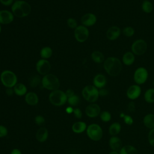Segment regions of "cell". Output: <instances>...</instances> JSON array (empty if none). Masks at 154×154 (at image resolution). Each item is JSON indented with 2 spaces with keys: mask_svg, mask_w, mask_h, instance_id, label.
Returning a JSON list of instances; mask_svg holds the SVG:
<instances>
[{
  "mask_svg": "<svg viewBox=\"0 0 154 154\" xmlns=\"http://www.w3.org/2000/svg\"><path fill=\"white\" fill-rule=\"evenodd\" d=\"M127 109L131 112H134L135 111V103L134 101L131 100L130 102L128 103L127 105Z\"/></svg>",
  "mask_w": 154,
  "mask_h": 154,
  "instance_id": "cell-40",
  "label": "cell"
},
{
  "mask_svg": "<svg viewBox=\"0 0 154 154\" xmlns=\"http://www.w3.org/2000/svg\"><path fill=\"white\" fill-rule=\"evenodd\" d=\"M34 122L37 125L40 126V125H42L43 123H45V118L42 116L37 115L34 118Z\"/></svg>",
  "mask_w": 154,
  "mask_h": 154,
  "instance_id": "cell-38",
  "label": "cell"
},
{
  "mask_svg": "<svg viewBox=\"0 0 154 154\" xmlns=\"http://www.w3.org/2000/svg\"><path fill=\"white\" fill-rule=\"evenodd\" d=\"M108 154H119V152H117V151L111 150Z\"/></svg>",
  "mask_w": 154,
  "mask_h": 154,
  "instance_id": "cell-48",
  "label": "cell"
},
{
  "mask_svg": "<svg viewBox=\"0 0 154 154\" xmlns=\"http://www.w3.org/2000/svg\"><path fill=\"white\" fill-rule=\"evenodd\" d=\"M126 96L131 100L138 99L141 94V88L139 85L133 84L130 85L126 90Z\"/></svg>",
  "mask_w": 154,
  "mask_h": 154,
  "instance_id": "cell-11",
  "label": "cell"
},
{
  "mask_svg": "<svg viewBox=\"0 0 154 154\" xmlns=\"http://www.w3.org/2000/svg\"><path fill=\"white\" fill-rule=\"evenodd\" d=\"M48 131L46 128L42 127L39 128L35 134V138L39 142L43 143L47 140L48 138Z\"/></svg>",
  "mask_w": 154,
  "mask_h": 154,
  "instance_id": "cell-19",
  "label": "cell"
},
{
  "mask_svg": "<svg viewBox=\"0 0 154 154\" xmlns=\"http://www.w3.org/2000/svg\"><path fill=\"white\" fill-rule=\"evenodd\" d=\"M82 96L87 102L94 103L99 97V89L93 85H87L82 90Z\"/></svg>",
  "mask_w": 154,
  "mask_h": 154,
  "instance_id": "cell-4",
  "label": "cell"
},
{
  "mask_svg": "<svg viewBox=\"0 0 154 154\" xmlns=\"http://www.w3.org/2000/svg\"><path fill=\"white\" fill-rule=\"evenodd\" d=\"M122 32L125 36L127 37H131L135 34V29L132 26H127L123 29Z\"/></svg>",
  "mask_w": 154,
  "mask_h": 154,
  "instance_id": "cell-32",
  "label": "cell"
},
{
  "mask_svg": "<svg viewBox=\"0 0 154 154\" xmlns=\"http://www.w3.org/2000/svg\"><path fill=\"white\" fill-rule=\"evenodd\" d=\"M141 9L143 12L149 14L152 12L153 5L149 0H144L141 4Z\"/></svg>",
  "mask_w": 154,
  "mask_h": 154,
  "instance_id": "cell-29",
  "label": "cell"
},
{
  "mask_svg": "<svg viewBox=\"0 0 154 154\" xmlns=\"http://www.w3.org/2000/svg\"><path fill=\"white\" fill-rule=\"evenodd\" d=\"M149 77L147 70L144 67H139L135 69L133 75L134 82L137 85H142L144 84Z\"/></svg>",
  "mask_w": 154,
  "mask_h": 154,
  "instance_id": "cell-8",
  "label": "cell"
},
{
  "mask_svg": "<svg viewBox=\"0 0 154 154\" xmlns=\"http://www.w3.org/2000/svg\"><path fill=\"white\" fill-rule=\"evenodd\" d=\"M51 68L50 63L45 60L41 59L38 60L36 64V70L38 73L42 75H46L48 74Z\"/></svg>",
  "mask_w": 154,
  "mask_h": 154,
  "instance_id": "cell-12",
  "label": "cell"
},
{
  "mask_svg": "<svg viewBox=\"0 0 154 154\" xmlns=\"http://www.w3.org/2000/svg\"><path fill=\"white\" fill-rule=\"evenodd\" d=\"M13 14L8 10H0V23L8 24L13 21Z\"/></svg>",
  "mask_w": 154,
  "mask_h": 154,
  "instance_id": "cell-18",
  "label": "cell"
},
{
  "mask_svg": "<svg viewBox=\"0 0 154 154\" xmlns=\"http://www.w3.org/2000/svg\"><path fill=\"white\" fill-rule=\"evenodd\" d=\"M103 69L106 73L112 77L119 76L122 70V63L115 57H109L103 62Z\"/></svg>",
  "mask_w": 154,
  "mask_h": 154,
  "instance_id": "cell-1",
  "label": "cell"
},
{
  "mask_svg": "<svg viewBox=\"0 0 154 154\" xmlns=\"http://www.w3.org/2000/svg\"><path fill=\"white\" fill-rule=\"evenodd\" d=\"M2 84L7 88H12L17 84V76L12 71L7 70L3 71L0 76Z\"/></svg>",
  "mask_w": 154,
  "mask_h": 154,
  "instance_id": "cell-7",
  "label": "cell"
},
{
  "mask_svg": "<svg viewBox=\"0 0 154 154\" xmlns=\"http://www.w3.org/2000/svg\"><path fill=\"white\" fill-rule=\"evenodd\" d=\"M66 111L67 113L68 114H71V113H73V108L72 107V106H68L66 108Z\"/></svg>",
  "mask_w": 154,
  "mask_h": 154,
  "instance_id": "cell-47",
  "label": "cell"
},
{
  "mask_svg": "<svg viewBox=\"0 0 154 154\" xmlns=\"http://www.w3.org/2000/svg\"><path fill=\"white\" fill-rule=\"evenodd\" d=\"M66 96H67V97L69 98V97H70L72 96H73V95H75V93H74V91L72 89H68L66 90V91L65 92Z\"/></svg>",
  "mask_w": 154,
  "mask_h": 154,
  "instance_id": "cell-44",
  "label": "cell"
},
{
  "mask_svg": "<svg viewBox=\"0 0 154 154\" xmlns=\"http://www.w3.org/2000/svg\"><path fill=\"white\" fill-rule=\"evenodd\" d=\"M99 117L103 122L107 123L111 120L112 116L108 111H103L100 112L99 114Z\"/></svg>",
  "mask_w": 154,
  "mask_h": 154,
  "instance_id": "cell-31",
  "label": "cell"
},
{
  "mask_svg": "<svg viewBox=\"0 0 154 154\" xmlns=\"http://www.w3.org/2000/svg\"><path fill=\"white\" fill-rule=\"evenodd\" d=\"M74 35L76 40L78 42L82 43L85 42L88 38L89 31L86 26L84 25H79L75 29Z\"/></svg>",
  "mask_w": 154,
  "mask_h": 154,
  "instance_id": "cell-10",
  "label": "cell"
},
{
  "mask_svg": "<svg viewBox=\"0 0 154 154\" xmlns=\"http://www.w3.org/2000/svg\"><path fill=\"white\" fill-rule=\"evenodd\" d=\"M147 49L146 42L142 39L138 38L135 40L131 45V52L135 55H142L145 54Z\"/></svg>",
  "mask_w": 154,
  "mask_h": 154,
  "instance_id": "cell-9",
  "label": "cell"
},
{
  "mask_svg": "<svg viewBox=\"0 0 154 154\" xmlns=\"http://www.w3.org/2000/svg\"><path fill=\"white\" fill-rule=\"evenodd\" d=\"M1 26H0V33H1Z\"/></svg>",
  "mask_w": 154,
  "mask_h": 154,
  "instance_id": "cell-51",
  "label": "cell"
},
{
  "mask_svg": "<svg viewBox=\"0 0 154 154\" xmlns=\"http://www.w3.org/2000/svg\"><path fill=\"white\" fill-rule=\"evenodd\" d=\"M67 24L68 26L70 28L75 29L78 26V23L76 20L73 18H69L67 20Z\"/></svg>",
  "mask_w": 154,
  "mask_h": 154,
  "instance_id": "cell-37",
  "label": "cell"
},
{
  "mask_svg": "<svg viewBox=\"0 0 154 154\" xmlns=\"http://www.w3.org/2000/svg\"><path fill=\"white\" fill-rule=\"evenodd\" d=\"M12 13L17 17H24L31 11V5L26 1L18 0L15 1L11 7Z\"/></svg>",
  "mask_w": 154,
  "mask_h": 154,
  "instance_id": "cell-2",
  "label": "cell"
},
{
  "mask_svg": "<svg viewBox=\"0 0 154 154\" xmlns=\"http://www.w3.org/2000/svg\"><path fill=\"white\" fill-rule=\"evenodd\" d=\"M87 124L82 121H78L73 124L72 126V131L76 134H81L86 131Z\"/></svg>",
  "mask_w": 154,
  "mask_h": 154,
  "instance_id": "cell-23",
  "label": "cell"
},
{
  "mask_svg": "<svg viewBox=\"0 0 154 154\" xmlns=\"http://www.w3.org/2000/svg\"><path fill=\"white\" fill-rule=\"evenodd\" d=\"M13 0H0V2L5 6H8L12 4Z\"/></svg>",
  "mask_w": 154,
  "mask_h": 154,
  "instance_id": "cell-43",
  "label": "cell"
},
{
  "mask_svg": "<svg viewBox=\"0 0 154 154\" xmlns=\"http://www.w3.org/2000/svg\"><path fill=\"white\" fill-rule=\"evenodd\" d=\"M147 139L149 144L154 147V128L150 129L148 133Z\"/></svg>",
  "mask_w": 154,
  "mask_h": 154,
  "instance_id": "cell-35",
  "label": "cell"
},
{
  "mask_svg": "<svg viewBox=\"0 0 154 154\" xmlns=\"http://www.w3.org/2000/svg\"><path fill=\"white\" fill-rule=\"evenodd\" d=\"M7 134H8L7 128L3 125H0V138L4 137L7 136Z\"/></svg>",
  "mask_w": 154,
  "mask_h": 154,
  "instance_id": "cell-39",
  "label": "cell"
},
{
  "mask_svg": "<svg viewBox=\"0 0 154 154\" xmlns=\"http://www.w3.org/2000/svg\"><path fill=\"white\" fill-rule=\"evenodd\" d=\"M97 21V17L95 14L88 13L83 15L81 17V23L85 26H91L94 25Z\"/></svg>",
  "mask_w": 154,
  "mask_h": 154,
  "instance_id": "cell-16",
  "label": "cell"
},
{
  "mask_svg": "<svg viewBox=\"0 0 154 154\" xmlns=\"http://www.w3.org/2000/svg\"><path fill=\"white\" fill-rule=\"evenodd\" d=\"M79 97L78 96L75 94L73 96L67 98V103L70 105V106H77L79 103Z\"/></svg>",
  "mask_w": 154,
  "mask_h": 154,
  "instance_id": "cell-33",
  "label": "cell"
},
{
  "mask_svg": "<svg viewBox=\"0 0 154 154\" xmlns=\"http://www.w3.org/2000/svg\"><path fill=\"white\" fill-rule=\"evenodd\" d=\"M25 100L27 104L34 106L38 102V97L34 92H28L25 95Z\"/></svg>",
  "mask_w": 154,
  "mask_h": 154,
  "instance_id": "cell-20",
  "label": "cell"
},
{
  "mask_svg": "<svg viewBox=\"0 0 154 154\" xmlns=\"http://www.w3.org/2000/svg\"><path fill=\"white\" fill-rule=\"evenodd\" d=\"M121 32L122 31L118 26L113 25L110 26L106 31V37L109 40L114 41L120 37Z\"/></svg>",
  "mask_w": 154,
  "mask_h": 154,
  "instance_id": "cell-14",
  "label": "cell"
},
{
  "mask_svg": "<svg viewBox=\"0 0 154 154\" xmlns=\"http://www.w3.org/2000/svg\"><path fill=\"white\" fill-rule=\"evenodd\" d=\"M14 93V90L12 89V88H7L6 90V94L8 96H11Z\"/></svg>",
  "mask_w": 154,
  "mask_h": 154,
  "instance_id": "cell-45",
  "label": "cell"
},
{
  "mask_svg": "<svg viewBox=\"0 0 154 154\" xmlns=\"http://www.w3.org/2000/svg\"><path fill=\"white\" fill-rule=\"evenodd\" d=\"M125 115V114L124 112H121V113L120 114V117L122 118V119H123V117H124Z\"/></svg>",
  "mask_w": 154,
  "mask_h": 154,
  "instance_id": "cell-49",
  "label": "cell"
},
{
  "mask_svg": "<svg viewBox=\"0 0 154 154\" xmlns=\"http://www.w3.org/2000/svg\"><path fill=\"white\" fill-rule=\"evenodd\" d=\"M108 94H109V91H108V90H106V89H105V88H104L99 89V96H102V97L106 96H107Z\"/></svg>",
  "mask_w": 154,
  "mask_h": 154,
  "instance_id": "cell-42",
  "label": "cell"
},
{
  "mask_svg": "<svg viewBox=\"0 0 154 154\" xmlns=\"http://www.w3.org/2000/svg\"><path fill=\"white\" fill-rule=\"evenodd\" d=\"M49 100L53 105L60 106L67 102V97L65 92L58 89L51 92L49 96Z\"/></svg>",
  "mask_w": 154,
  "mask_h": 154,
  "instance_id": "cell-3",
  "label": "cell"
},
{
  "mask_svg": "<svg viewBox=\"0 0 154 154\" xmlns=\"http://www.w3.org/2000/svg\"><path fill=\"white\" fill-rule=\"evenodd\" d=\"M73 113L75 117L77 119H81L82 116V112L81 110L78 108H76L73 109Z\"/></svg>",
  "mask_w": 154,
  "mask_h": 154,
  "instance_id": "cell-41",
  "label": "cell"
},
{
  "mask_svg": "<svg viewBox=\"0 0 154 154\" xmlns=\"http://www.w3.org/2000/svg\"><path fill=\"white\" fill-rule=\"evenodd\" d=\"M144 99L148 103H154V88H148L145 91Z\"/></svg>",
  "mask_w": 154,
  "mask_h": 154,
  "instance_id": "cell-28",
  "label": "cell"
},
{
  "mask_svg": "<svg viewBox=\"0 0 154 154\" xmlns=\"http://www.w3.org/2000/svg\"><path fill=\"white\" fill-rule=\"evenodd\" d=\"M123 120L124 123L128 126H131L134 123V119L133 118L129 116V114H125L123 117Z\"/></svg>",
  "mask_w": 154,
  "mask_h": 154,
  "instance_id": "cell-36",
  "label": "cell"
},
{
  "mask_svg": "<svg viewBox=\"0 0 154 154\" xmlns=\"http://www.w3.org/2000/svg\"><path fill=\"white\" fill-rule=\"evenodd\" d=\"M14 93L19 96H24L27 93V88L22 83H17L13 88Z\"/></svg>",
  "mask_w": 154,
  "mask_h": 154,
  "instance_id": "cell-26",
  "label": "cell"
},
{
  "mask_svg": "<svg viewBox=\"0 0 154 154\" xmlns=\"http://www.w3.org/2000/svg\"><path fill=\"white\" fill-rule=\"evenodd\" d=\"M40 78L39 76H32L29 79V85L32 87H35L40 83Z\"/></svg>",
  "mask_w": 154,
  "mask_h": 154,
  "instance_id": "cell-34",
  "label": "cell"
},
{
  "mask_svg": "<svg viewBox=\"0 0 154 154\" xmlns=\"http://www.w3.org/2000/svg\"><path fill=\"white\" fill-rule=\"evenodd\" d=\"M43 87L48 90H56L60 87V83L58 78L53 74L48 73L43 76L42 79Z\"/></svg>",
  "mask_w": 154,
  "mask_h": 154,
  "instance_id": "cell-5",
  "label": "cell"
},
{
  "mask_svg": "<svg viewBox=\"0 0 154 154\" xmlns=\"http://www.w3.org/2000/svg\"><path fill=\"white\" fill-rule=\"evenodd\" d=\"M106 76L101 73L97 74L93 78V85L97 88L100 89L104 88L106 84Z\"/></svg>",
  "mask_w": 154,
  "mask_h": 154,
  "instance_id": "cell-17",
  "label": "cell"
},
{
  "mask_svg": "<svg viewBox=\"0 0 154 154\" xmlns=\"http://www.w3.org/2000/svg\"><path fill=\"white\" fill-rule=\"evenodd\" d=\"M91 59L92 60L96 63H102L105 61V56L101 52L99 51H94L91 54Z\"/></svg>",
  "mask_w": 154,
  "mask_h": 154,
  "instance_id": "cell-27",
  "label": "cell"
},
{
  "mask_svg": "<svg viewBox=\"0 0 154 154\" xmlns=\"http://www.w3.org/2000/svg\"><path fill=\"white\" fill-rule=\"evenodd\" d=\"M135 55L130 51L125 52L122 57V63L127 66H129L133 64L135 62Z\"/></svg>",
  "mask_w": 154,
  "mask_h": 154,
  "instance_id": "cell-22",
  "label": "cell"
},
{
  "mask_svg": "<svg viewBox=\"0 0 154 154\" xmlns=\"http://www.w3.org/2000/svg\"><path fill=\"white\" fill-rule=\"evenodd\" d=\"M10 154H22V152L18 149H14L11 150Z\"/></svg>",
  "mask_w": 154,
  "mask_h": 154,
  "instance_id": "cell-46",
  "label": "cell"
},
{
  "mask_svg": "<svg viewBox=\"0 0 154 154\" xmlns=\"http://www.w3.org/2000/svg\"><path fill=\"white\" fill-rule=\"evenodd\" d=\"M86 134L88 137L92 141H98L100 140L103 137V130L99 125L91 123L87 126Z\"/></svg>",
  "mask_w": 154,
  "mask_h": 154,
  "instance_id": "cell-6",
  "label": "cell"
},
{
  "mask_svg": "<svg viewBox=\"0 0 154 154\" xmlns=\"http://www.w3.org/2000/svg\"><path fill=\"white\" fill-rule=\"evenodd\" d=\"M108 145L112 150L119 152L123 147L122 140L118 136H111L108 141Z\"/></svg>",
  "mask_w": 154,
  "mask_h": 154,
  "instance_id": "cell-15",
  "label": "cell"
},
{
  "mask_svg": "<svg viewBox=\"0 0 154 154\" xmlns=\"http://www.w3.org/2000/svg\"><path fill=\"white\" fill-rule=\"evenodd\" d=\"M101 112L100 106L95 103H91L87 105L85 109V112L87 116L90 118H95L99 116Z\"/></svg>",
  "mask_w": 154,
  "mask_h": 154,
  "instance_id": "cell-13",
  "label": "cell"
},
{
  "mask_svg": "<svg viewBox=\"0 0 154 154\" xmlns=\"http://www.w3.org/2000/svg\"><path fill=\"white\" fill-rule=\"evenodd\" d=\"M143 123L144 126L149 129L154 128V114L149 113L146 114L143 119Z\"/></svg>",
  "mask_w": 154,
  "mask_h": 154,
  "instance_id": "cell-21",
  "label": "cell"
},
{
  "mask_svg": "<svg viewBox=\"0 0 154 154\" xmlns=\"http://www.w3.org/2000/svg\"><path fill=\"white\" fill-rule=\"evenodd\" d=\"M119 152V154H138L137 148L131 144H126L123 146Z\"/></svg>",
  "mask_w": 154,
  "mask_h": 154,
  "instance_id": "cell-25",
  "label": "cell"
},
{
  "mask_svg": "<svg viewBox=\"0 0 154 154\" xmlns=\"http://www.w3.org/2000/svg\"><path fill=\"white\" fill-rule=\"evenodd\" d=\"M122 126L119 122H113L108 128V133L111 136H117L121 132Z\"/></svg>",
  "mask_w": 154,
  "mask_h": 154,
  "instance_id": "cell-24",
  "label": "cell"
},
{
  "mask_svg": "<svg viewBox=\"0 0 154 154\" xmlns=\"http://www.w3.org/2000/svg\"><path fill=\"white\" fill-rule=\"evenodd\" d=\"M153 87H154V80H153Z\"/></svg>",
  "mask_w": 154,
  "mask_h": 154,
  "instance_id": "cell-50",
  "label": "cell"
},
{
  "mask_svg": "<svg viewBox=\"0 0 154 154\" xmlns=\"http://www.w3.org/2000/svg\"><path fill=\"white\" fill-rule=\"evenodd\" d=\"M52 54V50L50 47L46 46L43 48L40 51V56L43 59L49 58Z\"/></svg>",
  "mask_w": 154,
  "mask_h": 154,
  "instance_id": "cell-30",
  "label": "cell"
}]
</instances>
